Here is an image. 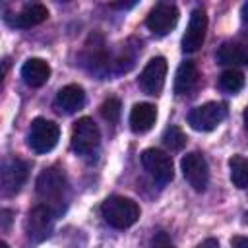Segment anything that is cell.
Listing matches in <instances>:
<instances>
[{
    "label": "cell",
    "instance_id": "cell-1",
    "mask_svg": "<svg viewBox=\"0 0 248 248\" xmlns=\"http://www.w3.org/2000/svg\"><path fill=\"white\" fill-rule=\"evenodd\" d=\"M103 219L114 229H128L140 219V205L124 196H110L101 205Z\"/></svg>",
    "mask_w": 248,
    "mask_h": 248
},
{
    "label": "cell",
    "instance_id": "cell-2",
    "mask_svg": "<svg viewBox=\"0 0 248 248\" xmlns=\"http://www.w3.org/2000/svg\"><path fill=\"white\" fill-rule=\"evenodd\" d=\"M35 190L37 196L43 200V203H46L48 207H60L66 200V192H68V182L66 176L58 170V169H45L35 182Z\"/></svg>",
    "mask_w": 248,
    "mask_h": 248
},
{
    "label": "cell",
    "instance_id": "cell-3",
    "mask_svg": "<svg viewBox=\"0 0 248 248\" xmlns=\"http://www.w3.org/2000/svg\"><path fill=\"white\" fill-rule=\"evenodd\" d=\"M60 140V128L56 122L46 120V118H35L31 122L29 134H27V143L35 153H48L56 147Z\"/></svg>",
    "mask_w": 248,
    "mask_h": 248
},
{
    "label": "cell",
    "instance_id": "cell-4",
    "mask_svg": "<svg viewBox=\"0 0 248 248\" xmlns=\"http://www.w3.org/2000/svg\"><path fill=\"white\" fill-rule=\"evenodd\" d=\"M141 165L143 169L147 170V174L159 184V186H165L172 180L174 176V170H172V159L161 151V149H155V147H149L141 153Z\"/></svg>",
    "mask_w": 248,
    "mask_h": 248
},
{
    "label": "cell",
    "instance_id": "cell-5",
    "mask_svg": "<svg viewBox=\"0 0 248 248\" xmlns=\"http://www.w3.org/2000/svg\"><path fill=\"white\" fill-rule=\"evenodd\" d=\"M227 116V108L221 103H203L190 110L188 124L198 132H211L215 130Z\"/></svg>",
    "mask_w": 248,
    "mask_h": 248
},
{
    "label": "cell",
    "instance_id": "cell-6",
    "mask_svg": "<svg viewBox=\"0 0 248 248\" xmlns=\"http://www.w3.org/2000/svg\"><path fill=\"white\" fill-rule=\"evenodd\" d=\"M99 140H101V132H99L97 124H95L91 118L83 116V118H79V120L74 124L70 143H72V149H74L76 153L87 155V153L95 151L97 145H99Z\"/></svg>",
    "mask_w": 248,
    "mask_h": 248
},
{
    "label": "cell",
    "instance_id": "cell-7",
    "mask_svg": "<svg viewBox=\"0 0 248 248\" xmlns=\"http://www.w3.org/2000/svg\"><path fill=\"white\" fill-rule=\"evenodd\" d=\"M180 169H182V174H184L186 182L196 192H203L207 188V182H209V167H207V161L203 159L202 153H198V151L186 153L182 157V161H180Z\"/></svg>",
    "mask_w": 248,
    "mask_h": 248
},
{
    "label": "cell",
    "instance_id": "cell-8",
    "mask_svg": "<svg viewBox=\"0 0 248 248\" xmlns=\"http://www.w3.org/2000/svg\"><path fill=\"white\" fill-rule=\"evenodd\" d=\"M165 78H167V60L163 56H155L141 70L138 83L145 95H159L165 87Z\"/></svg>",
    "mask_w": 248,
    "mask_h": 248
},
{
    "label": "cell",
    "instance_id": "cell-9",
    "mask_svg": "<svg viewBox=\"0 0 248 248\" xmlns=\"http://www.w3.org/2000/svg\"><path fill=\"white\" fill-rule=\"evenodd\" d=\"M52 207H48L46 203H41V205H35L29 215H27V234L35 240V242H41L45 238L50 236L52 232Z\"/></svg>",
    "mask_w": 248,
    "mask_h": 248
},
{
    "label": "cell",
    "instance_id": "cell-10",
    "mask_svg": "<svg viewBox=\"0 0 248 248\" xmlns=\"http://www.w3.org/2000/svg\"><path fill=\"white\" fill-rule=\"evenodd\" d=\"M176 21H178V10L170 4H159L149 12L145 25L153 35L163 37L174 29Z\"/></svg>",
    "mask_w": 248,
    "mask_h": 248
},
{
    "label": "cell",
    "instance_id": "cell-11",
    "mask_svg": "<svg viewBox=\"0 0 248 248\" xmlns=\"http://www.w3.org/2000/svg\"><path fill=\"white\" fill-rule=\"evenodd\" d=\"M205 31H207V16H205V12L202 8H196L190 14V21H188V27L184 31L182 48L186 52H196L203 45Z\"/></svg>",
    "mask_w": 248,
    "mask_h": 248
},
{
    "label": "cell",
    "instance_id": "cell-12",
    "mask_svg": "<svg viewBox=\"0 0 248 248\" xmlns=\"http://www.w3.org/2000/svg\"><path fill=\"white\" fill-rule=\"evenodd\" d=\"M27 180V165L21 159H10L2 167V192L4 196H14L21 190Z\"/></svg>",
    "mask_w": 248,
    "mask_h": 248
},
{
    "label": "cell",
    "instance_id": "cell-13",
    "mask_svg": "<svg viewBox=\"0 0 248 248\" xmlns=\"http://www.w3.org/2000/svg\"><path fill=\"white\" fill-rule=\"evenodd\" d=\"M85 103V91L81 85L78 83H70V85H64L58 93H56V99H54V105L60 112H66V114H72L76 110H79Z\"/></svg>",
    "mask_w": 248,
    "mask_h": 248
},
{
    "label": "cell",
    "instance_id": "cell-14",
    "mask_svg": "<svg viewBox=\"0 0 248 248\" xmlns=\"http://www.w3.org/2000/svg\"><path fill=\"white\" fill-rule=\"evenodd\" d=\"M157 120V108L151 103H138L130 110V128L136 134H145Z\"/></svg>",
    "mask_w": 248,
    "mask_h": 248
},
{
    "label": "cell",
    "instance_id": "cell-15",
    "mask_svg": "<svg viewBox=\"0 0 248 248\" xmlns=\"http://www.w3.org/2000/svg\"><path fill=\"white\" fill-rule=\"evenodd\" d=\"M217 62L225 66H248V45L240 41H227L217 50Z\"/></svg>",
    "mask_w": 248,
    "mask_h": 248
},
{
    "label": "cell",
    "instance_id": "cell-16",
    "mask_svg": "<svg viewBox=\"0 0 248 248\" xmlns=\"http://www.w3.org/2000/svg\"><path fill=\"white\" fill-rule=\"evenodd\" d=\"M21 78L29 87H41L50 78V66L43 58H29L21 66Z\"/></svg>",
    "mask_w": 248,
    "mask_h": 248
},
{
    "label": "cell",
    "instance_id": "cell-17",
    "mask_svg": "<svg viewBox=\"0 0 248 248\" xmlns=\"http://www.w3.org/2000/svg\"><path fill=\"white\" fill-rule=\"evenodd\" d=\"M198 79H200V74H198V68L192 60H186L178 66L176 70V76H174V93L176 95H190L196 85H198Z\"/></svg>",
    "mask_w": 248,
    "mask_h": 248
},
{
    "label": "cell",
    "instance_id": "cell-18",
    "mask_svg": "<svg viewBox=\"0 0 248 248\" xmlns=\"http://www.w3.org/2000/svg\"><path fill=\"white\" fill-rule=\"evenodd\" d=\"M48 17V10L43 2H29L21 8V12L14 17V25L19 29H29L43 23Z\"/></svg>",
    "mask_w": 248,
    "mask_h": 248
},
{
    "label": "cell",
    "instance_id": "cell-19",
    "mask_svg": "<svg viewBox=\"0 0 248 248\" xmlns=\"http://www.w3.org/2000/svg\"><path fill=\"white\" fill-rule=\"evenodd\" d=\"M229 169L232 184L240 190L248 188V159H244L242 155H232L229 159Z\"/></svg>",
    "mask_w": 248,
    "mask_h": 248
},
{
    "label": "cell",
    "instance_id": "cell-20",
    "mask_svg": "<svg viewBox=\"0 0 248 248\" xmlns=\"http://www.w3.org/2000/svg\"><path fill=\"white\" fill-rule=\"evenodd\" d=\"M87 64H89V68L93 70V72H103V70H107L108 68V56H107V52H105V45H103V41H99V45H87Z\"/></svg>",
    "mask_w": 248,
    "mask_h": 248
},
{
    "label": "cell",
    "instance_id": "cell-21",
    "mask_svg": "<svg viewBox=\"0 0 248 248\" xmlns=\"http://www.w3.org/2000/svg\"><path fill=\"white\" fill-rule=\"evenodd\" d=\"M242 85H244V76H242V72H238L234 68L225 70L219 76V87L227 93H236L242 89Z\"/></svg>",
    "mask_w": 248,
    "mask_h": 248
},
{
    "label": "cell",
    "instance_id": "cell-22",
    "mask_svg": "<svg viewBox=\"0 0 248 248\" xmlns=\"http://www.w3.org/2000/svg\"><path fill=\"white\" fill-rule=\"evenodd\" d=\"M186 134L178 128V126H169L165 132H163V143L170 149V151H180L184 145H186Z\"/></svg>",
    "mask_w": 248,
    "mask_h": 248
},
{
    "label": "cell",
    "instance_id": "cell-23",
    "mask_svg": "<svg viewBox=\"0 0 248 248\" xmlns=\"http://www.w3.org/2000/svg\"><path fill=\"white\" fill-rule=\"evenodd\" d=\"M120 108H122L120 101H118L116 97H108V99H105V101L101 103L99 112H101V116H103L107 122L116 124V122H118V118H120Z\"/></svg>",
    "mask_w": 248,
    "mask_h": 248
},
{
    "label": "cell",
    "instance_id": "cell-24",
    "mask_svg": "<svg viewBox=\"0 0 248 248\" xmlns=\"http://www.w3.org/2000/svg\"><path fill=\"white\" fill-rule=\"evenodd\" d=\"M138 2H140V0H114V6L120 8V10H130V8H134Z\"/></svg>",
    "mask_w": 248,
    "mask_h": 248
},
{
    "label": "cell",
    "instance_id": "cell-25",
    "mask_svg": "<svg viewBox=\"0 0 248 248\" xmlns=\"http://www.w3.org/2000/svg\"><path fill=\"white\" fill-rule=\"evenodd\" d=\"M153 244H167V246H169V244H172V242H170V238H169L165 232H159V234L153 238Z\"/></svg>",
    "mask_w": 248,
    "mask_h": 248
},
{
    "label": "cell",
    "instance_id": "cell-26",
    "mask_svg": "<svg viewBox=\"0 0 248 248\" xmlns=\"http://www.w3.org/2000/svg\"><path fill=\"white\" fill-rule=\"evenodd\" d=\"M10 215H12V211L10 209H2V231H8V225H10Z\"/></svg>",
    "mask_w": 248,
    "mask_h": 248
},
{
    "label": "cell",
    "instance_id": "cell-27",
    "mask_svg": "<svg viewBox=\"0 0 248 248\" xmlns=\"http://www.w3.org/2000/svg\"><path fill=\"white\" fill-rule=\"evenodd\" d=\"M232 246H248V236H234L231 240Z\"/></svg>",
    "mask_w": 248,
    "mask_h": 248
},
{
    "label": "cell",
    "instance_id": "cell-28",
    "mask_svg": "<svg viewBox=\"0 0 248 248\" xmlns=\"http://www.w3.org/2000/svg\"><path fill=\"white\" fill-rule=\"evenodd\" d=\"M240 16H242V19H244V23H248V2H244V4H242V10H240Z\"/></svg>",
    "mask_w": 248,
    "mask_h": 248
},
{
    "label": "cell",
    "instance_id": "cell-29",
    "mask_svg": "<svg viewBox=\"0 0 248 248\" xmlns=\"http://www.w3.org/2000/svg\"><path fill=\"white\" fill-rule=\"evenodd\" d=\"M242 118H244V130H246V134H248V107L244 108V112H242Z\"/></svg>",
    "mask_w": 248,
    "mask_h": 248
},
{
    "label": "cell",
    "instance_id": "cell-30",
    "mask_svg": "<svg viewBox=\"0 0 248 248\" xmlns=\"http://www.w3.org/2000/svg\"><path fill=\"white\" fill-rule=\"evenodd\" d=\"M202 246H219V242H217V240H213V238H209V240H203V242H202Z\"/></svg>",
    "mask_w": 248,
    "mask_h": 248
},
{
    "label": "cell",
    "instance_id": "cell-31",
    "mask_svg": "<svg viewBox=\"0 0 248 248\" xmlns=\"http://www.w3.org/2000/svg\"><path fill=\"white\" fill-rule=\"evenodd\" d=\"M56 2H72V0H56Z\"/></svg>",
    "mask_w": 248,
    "mask_h": 248
},
{
    "label": "cell",
    "instance_id": "cell-32",
    "mask_svg": "<svg viewBox=\"0 0 248 248\" xmlns=\"http://www.w3.org/2000/svg\"><path fill=\"white\" fill-rule=\"evenodd\" d=\"M246 223H248V213H246Z\"/></svg>",
    "mask_w": 248,
    "mask_h": 248
}]
</instances>
